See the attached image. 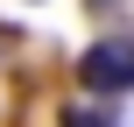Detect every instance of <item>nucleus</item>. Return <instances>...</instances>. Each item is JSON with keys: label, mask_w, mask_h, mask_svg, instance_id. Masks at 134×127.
I'll return each instance as SVG.
<instances>
[{"label": "nucleus", "mask_w": 134, "mask_h": 127, "mask_svg": "<svg viewBox=\"0 0 134 127\" xmlns=\"http://www.w3.org/2000/svg\"><path fill=\"white\" fill-rule=\"evenodd\" d=\"M78 85L113 99V92H134V35H99L78 49Z\"/></svg>", "instance_id": "1"}, {"label": "nucleus", "mask_w": 134, "mask_h": 127, "mask_svg": "<svg viewBox=\"0 0 134 127\" xmlns=\"http://www.w3.org/2000/svg\"><path fill=\"white\" fill-rule=\"evenodd\" d=\"M57 127H113V120H99V113H85V106H64V120Z\"/></svg>", "instance_id": "2"}]
</instances>
